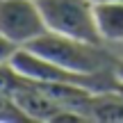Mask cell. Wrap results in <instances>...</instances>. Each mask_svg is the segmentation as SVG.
<instances>
[{"label":"cell","instance_id":"obj_1","mask_svg":"<svg viewBox=\"0 0 123 123\" xmlns=\"http://www.w3.org/2000/svg\"><path fill=\"white\" fill-rule=\"evenodd\" d=\"M23 48L34 50L37 55L55 62V64L64 66V68L73 71L80 75H105L114 73L116 57L110 55V48L103 43H91V41L73 39L66 34H57V32L46 30L41 37L30 41Z\"/></svg>","mask_w":123,"mask_h":123},{"label":"cell","instance_id":"obj_2","mask_svg":"<svg viewBox=\"0 0 123 123\" xmlns=\"http://www.w3.org/2000/svg\"><path fill=\"white\" fill-rule=\"evenodd\" d=\"M37 2L50 32L91 43H103L96 30L93 0H37Z\"/></svg>","mask_w":123,"mask_h":123},{"label":"cell","instance_id":"obj_3","mask_svg":"<svg viewBox=\"0 0 123 123\" xmlns=\"http://www.w3.org/2000/svg\"><path fill=\"white\" fill-rule=\"evenodd\" d=\"M48 30L37 0H0V32L16 46H27Z\"/></svg>","mask_w":123,"mask_h":123},{"label":"cell","instance_id":"obj_4","mask_svg":"<svg viewBox=\"0 0 123 123\" xmlns=\"http://www.w3.org/2000/svg\"><path fill=\"white\" fill-rule=\"evenodd\" d=\"M12 98L27 121H55V116L64 112V107L55 98H50L39 84L30 82L25 78L12 91Z\"/></svg>","mask_w":123,"mask_h":123},{"label":"cell","instance_id":"obj_5","mask_svg":"<svg viewBox=\"0 0 123 123\" xmlns=\"http://www.w3.org/2000/svg\"><path fill=\"white\" fill-rule=\"evenodd\" d=\"M93 18L103 46L107 48L123 46V2L116 0L93 2Z\"/></svg>","mask_w":123,"mask_h":123},{"label":"cell","instance_id":"obj_6","mask_svg":"<svg viewBox=\"0 0 123 123\" xmlns=\"http://www.w3.org/2000/svg\"><path fill=\"white\" fill-rule=\"evenodd\" d=\"M91 121L100 123H123V93L116 89H107V91L93 93L91 103L87 110Z\"/></svg>","mask_w":123,"mask_h":123},{"label":"cell","instance_id":"obj_7","mask_svg":"<svg viewBox=\"0 0 123 123\" xmlns=\"http://www.w3.org/2000/svg\"><path fill=\"white\" fill-rule=\"evenodd\" d=\"M0 121H27L23 112L16 107L12 93H7L5 89H0Z\"/></svg>","mask_w":123,"mask_h":123},{"label":"cell","instance_id":"obj_8","mask_svg":"<svg viewBox=\"0 0 123 123\" xmlns=\"http://www.w3.org/2000/svg\"><path fill=\"white\" fill-rule=\"evenodd\" d=\"M18 48H21V46H16L7 34L0 32V66H7L9 62H12V57L16 55Z\"/></svg>","mask_w":123,"mask_h":123},{"label":"cell","instance_id":"obj_9","mask_svg":"<svg viewBox=\"0 0 123 123\" xmlns=\"http://www.w3.org/2000/svg\"><path fill=\"white\" fill-rule=\"evenodd\" d=\"M114 78H116L119 84H123V57H119V62H116V66H114Z\"/></svg>","mask_w":123,"mask_h":123},{"label":"cell","instance_id":"obj_10","mask_svg":"<svg viewBox=\"0 0 123 123\" xmlns=\"http://www.w3.org/2000/svg\"><path fill=\"white\" fill-rule=\"evenodd\" d=\"M93 2H103V0H93ZM116 2H123V0H116Z\"/></svg>","mask_w":123,"mask_h":123}]
</instances>
